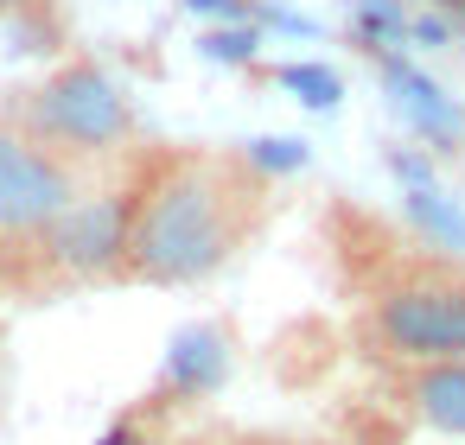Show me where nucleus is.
<instances>
[{"label":"nucleus","instance_id":"nucleus-1","mask_svg":"<svg viewBox=\"0 0 465 445\" xmlns=\"http://www.w3.org/2000/svg\"><path fill=\"white\" fill-rule=\"evenodd\" d=\"M274 179L242 153L160 147L134 153V223L122 286H198L223 274L268 223Z\"/></svg>","mask_w":465,"mask_h":445},{"label":"nucleus","instance_id":"nucleus-2","mask_svg":"<svg viewBox=\"0 0 465 445\" xmlns=\"http://www.w3.org/2000/svg\"><path fill=\"white\" fill-rule=\"evenodd\" d=\"M370 248L338 242L351 299H357V350L382 369H414V363H446L465 356V261L420 248L414 236H389L370 223Z\"/></svg>","mask_w":465,"mask_h":445},{"label":"nucleus","instance_id":"nucleus-3","mask_svg":"<svg viewBox=\"0 0 465 445\" xmlns=\"http://www.w3.org/2000/svg\"><path fill=\"white\" fill-rule=\"evenodd\" d=\"M14 121L26 134H39L45 147H58L64 160H77V166H103V160L134 153V128H141L128 90L96 58H71L52 77H39L14 102Z\"/></svg>","mask_w":465,"mask_h":445},{"label":"nucleus","instance_id":"nucleus-4","mask_svg":"<svg viewBox=\"0 0 465 445\" xmlns=\"http://www.w3.org/2000/svg\"><path fill=\"white\" fill-rule=\"evenodd\" d=\"M128 223H134V160L122 179L84 191L33 248H20L26 286H122L128 261Z\"/></svg>","mask_w":465,"mask_h":445},{"label":"nucleus","instance_id":"nucleus-5","mask_svg":"<svg viewBox=\"0 0 465 445\" xmlns=\"http://www.w3.org/2000/svg\"><path fill=\"white\" fill-rule=\"evenodd\" d=\"M90 191V166L64 160L14 115H0V248H33L77 198Z\"/></svg>","mask_w":465,"mask_h":445},{"label":"nucleus","instance_id":"nucleus-6","mask_svg":"<svg viewBox=\"0 0 465 445\" xmlns=\"http://www.w3.org/2000/svg\"><path fill=\"white\" fill-rule=\"evenodd\" d=\"M230 375V331L223 324H185L166 350V369H160V388L153 401L160 407H185V401H204L211 388H223Z\"/></svg>","mask_w":465,"mask_h":445},{"label":"nucleus","instance_id":"nucleus-7","mask_svg":"<svg viewBox=\"0 0 465 445\" xmlns=\"http://www.w3.org/2000/svg\"><path fill=\"white\" fill-rule=\"evenodd\" d=\"M389 394H395V401L408 407V420H420L427 432L465 439V356L389 369Z\"/></svg>","mask_w":465,"mask_h":445},{"label":"nucleus","instance_id":"nucleus-8","mask_svg":"<svg viewBox=\"0 0 465 445\" xmlns=\"http://www.w3.org/2000/svg\"><path fill=\"white\" fill-rule=\"evenodd\" d=\"M408 236H414L420 248H440V255H459V261H465V217H459L433 185L408 191Z\"/></svg>","mask_w":465,"mask_h":445},{"label":"nucleus","instance_id":"nucleus-9","mask_svg":"<svg viewBox=\"0 0 465 445\" xmlns=\"http://www.w3.org/2000/svg\"><path fill=\"white\" fill-rule=\"evenodd\" d=\"M242 160H249L262 179H274V172H300V166H306V147H300V140H249Z\"/></svg>","mask_w":465,"mask_h":445},{"label":"nucleus","instance_id":"nucleus-10","mask_svg":"<svg viewBox=\"0 0 465 445\" xmlns=\"http://www.w3.org/2000/svg\"><path fill=\"white\" fill-rule=\"evenodd\" d=\"M96 445H153V432H147V420H141V413H128V420H115Z\"/></svg>","mask_w":465,"mask_h":445},{"label":"nucleus","instance_id":"nucleus-11","mask_svg":"<svg viewBox=\"0 0 465 445\" xmlns=\"http://www.w3.org/2000/svg\"><path fill=\"white\" fill-rule=\"evenodd\" d=\"M26 280H20V255L14 248H0V299H7V293H20Z\"/></svg>","mask_w":465,"mask_h":445},{"label":"nucleus","instance_id":"nucleus-12","mask_svg":"<svg viewBox=\"0 0 465 445\" xmlns=\"http://www.w3.org/2000/svg\"><path fill=\"white\" fill-rule=\"evenodd\" d=\"M20 7H26V0H0V14H20Z\"/></svg>","mask_w":465,"mask_h":445},{"label":"nucleus","instance_id":"nucleus-13","mask_svg":"<svg viewBox=\"0 0 465 445\" xmlns=\"http://www.w3.org/2000/svg\"><path fill=\"white\" fill-rule=\"evenodd\" d=\"M236 445H268V439H236Z\"/></svg>","mask_w":465,"mask_h":445}]
</instances>
